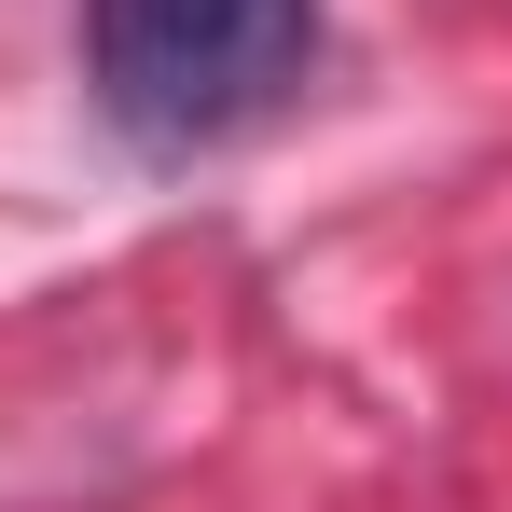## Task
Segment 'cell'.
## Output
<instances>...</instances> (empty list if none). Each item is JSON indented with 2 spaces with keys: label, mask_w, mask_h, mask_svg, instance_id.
<instances>
[{
  "label": "cell",
  "mask_w": 512,
  "mask_h": 512,
  "mask_svg": "<svg viewBox=\"0 0 512 512\" xmlns=\"http://www.w3.org/2000/svg\"><path fill=\"white\" fill-rule=\"evenodd\" d=\"M319 70V0H84V84L139 153H208L291 111Z\"/></svg>",
  "instance_id": "1"
}]
</instances>
